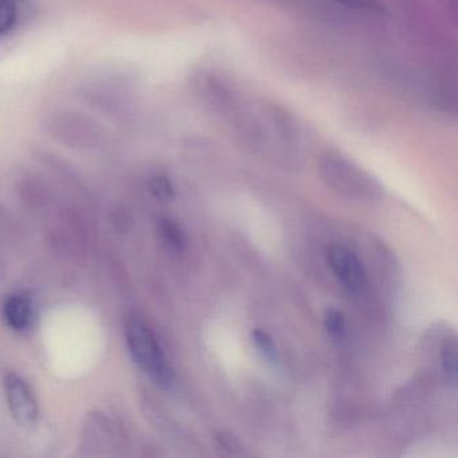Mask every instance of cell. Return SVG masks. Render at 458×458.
<instances>
[{"label":"cell","instance_id":"cell-13","mask_svg":"<svg viewBox=\"0 0 458 458\" xmlns=\"http://www.w3.org/2000/svg\"><path fill=\"white\" fill-rule=\"evenodd\" d=\"M334 2L345 7H352V9H361L369 4V0H334Z\"/></svg>","mask_w":458,"mask_h":458},{"label":"cell","instance_id":"cell-4","mask_svg":"<svg viewBox=\"0 0 458 458\" xmlns=\"http://www.w3.org/2000/svg\"><path fill=\"white\" fill-rule=\"evenodd\" d=\"M327 264L334 272L343 288L352 294L360 293L367 285V273L363 264L347 246L334 243L327 249Z\"/></svg>","mask_w":458,"mask_h":458},{"label":"cell","instance_id":"cell-5","mask_svg":"<svg viewBox=\"0 0 458 458\" xmlns=\"http://www.w3.org/2000/svg\"><path fill=\"white\" fill-rule=\"evenodd\" d=\"M2 315L7 326L15 332H23L33 323V302L23 293H13L4 299Z\"/></svg>","mask_w":458,"mask_h":458},{"label":"cell","instance_id":"cell-10","mask_svg":"<svg viewBox=\"0 0 458 458\" xmlns=\"http://www.w3.org/2000/svg\"><path fill=\"white\" fill-rule=\"evenodd\" d=\"M324 327L329 336L336 340L344 339L345 336V318L340 310L328 308L324 312Z\"/></svg>","mask_w":458,"mask_h":458},{"label":"cell","instance_id":"cell-12","mask_svg":"<svg viewBox=\"0 0 458 458\" xmlns=\"http://www.w3.org/2000/svg\"><path fill=\"white\" fill-rule=\"evenodd\" d=\"M216 439L219 446L226 452L232 453V454L242 453V445L233 434L227 433V431H219L216 433Z\"/></svg>","mask_w":458,"mask_h":458},{"label":"cell","instance_id":"cell-11","mask_svg":"<svg viewBox=\"0 0 458 458\" xmlns=\"http://www.w3.org/2000/svg\"><path fill=\"white\" fill-rule=\"evenodd\" d=\"M149 191L154 195L157 199L162 200V202H170L175 198V189L174 184L171 183L170 179L163 174H157V175L152 176L149 181Z\"/></svg>","mask_w":458,"mask_h":458},{"label":"cell","instance_id":"cell-3","mask_svg":"<svg viewBox=\"0 0 458 458\" xmlns=\"http://www.w3.org/2000/svg\"><path fill=\"white\" fill-rule=\"evenodd\" d=\"M4 394L15 422L23 428H30L38 420L39 406L30 385L17 372L4 377Z\"/></svg>","mask_w":458,"mask_h":458},{"label":"cell","instance_id":"cell-2","mask_svg":"<svg viewBox=\"0 0 458 458\" xmlns=\"http://www.w3.org/2000/svg\"><path fill=\"white\" fill-rule=\"evenodd\" d=\"M324 181L348 198L364 199L374 195L375 184L369 175L339 155H327L321 162Z\"/></svg>","mask_w":458,"mask_h":458},{"label":"cell","instance_id":"cell-7","mask_svg":"<svg viewBox=\"0 0 458 458\" xmlns=\"http://www.w3.org/2000/svg\"><path fill=\"white\" fill-rule=\"evenodd\" d=\"M251 340H253L254 345H256L259 352L261 353L262 358L272 364V366H278L280 363V355H278L277 347H276L275 340L267 334V331L257 328L251 332Z\"/></svg>","mask_w":458,"mask_h":458},{"label":"cell","instance_id":"cell-9","mask_svg":"<svg viewBox=\"0 0 458 458\" xmlns=\"http://www.w3.org/2000/svg\"><path fill=\"white\" fill-rule=\"evenodd\" d=\"M441 366L453 385L457 383V342L455 337L445 339L441 347Z\"/></svg>","mask_w":458,"mask_h":458},{"label":"cell","instance_id":"cell-6","mask_svg":"<svg viewBox=\"0 0 458 458\" xmlns=\"http://www.w3.org/2000/svg\"><path fill=\"white\" fill-rule=\"evenodd\" d=\"M157 232H159L160 240L174 251H183L187 246V237L184 230L175 219L165 218L159 219L157 224Z\"/></svg>","mask_w":458,"mask_h":458},{"label":"cell","instance_id":"cell-8","mask_svg":"<svg viewBox=\"0 0 458 458\" xmlns=\"http://www.w3.org/2000/svg\"><path fill=\"white\" fill-rule=\"evenodd\" d=\"M20 0H0V36L9 33L20 22Z\"/></svg>","mask_w":458,"mask_h":458},{"label":"cell","instance_id":"cell-1","mask_svg":"<svg viewBox=\"0 0 458 458\" xmlns=\"http://www.w3.org/2000/svg\"><path fill=\"white\" fill-rule=\"evenodd\" d=\"M124 336L131 358L139 369L160 387L173 386L175 371L151 327L139 316L130 315L124 320Z\"/></svg>","mask_w":458,"mask_h":458}]
</instances>
